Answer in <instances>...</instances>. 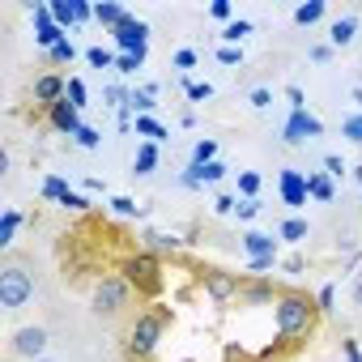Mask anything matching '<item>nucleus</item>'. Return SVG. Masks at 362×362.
I'll return each instance as SVG.
<instances>
[{"label": "nucleus", "mask_w": 362, "mask_h": 362, "mask_svg": "<svg viewBox=\"0 0 362 362\" xmlns=\"http://www.w3.org/2000/svg\"><path fill=\"white\" fill-rule=\"evenodd\" d=\"M273 320H277V332H281V341H303V337L315 328V320H320V307H315V298H311V294L286 290V294L273 303Z\"/></svg>", "instance_id": "nucleus-1"}, {"label": "nucleus", "mask_w": 362, "mask_h": 362, "mask_svg": "<svg viewBox=\"0 0 362 362\" xmlns=\"http://www.w3.org/2000/svg\"><path fill=\"white\" fill-rule=\"evenodd\" d=\"M166 324H170V311H166V307H145V311H136V320H132V328H128V337H124L128 358H132V362H149L153 349L162 345Z\"/></svg>", "instance_id": "nucleus-2"}, {"label": "nucleus", "mask_w": 362, "mask_h": 362, "mask_svg": "<svg viewBox=\"0 0 362 362\" xmlns=\"http://www.w3.org/2000/svg\"><path fill=\"white\" fill-rule=\"evenodd\" d=\"M132 298H136V290L128 286L124 273H103V277L90 286V311H94L98 320H115V315H124V311L132 307Z\"/></svg>", "instance_id": "nucleus-3"}, {"label": "nucleus", "mask_w": 362, "mask_h": 362, "mask_svg": "<svg viewBox=\"0 0 362 362\" xmlns=\"http://www.w3.org/2000/svg\"><path fill=\"white\" fill-rule=\"evenodd\" d=\"M35 298V273L22 260H5L0 264V307L5 311H22Z\"/></svg>", "instance_id": "nucleus-4"}, {"label": "nucleus", "mask_w": 362, "mask_h": 362, "mask_svg": "<svg viewBox=\"0 0 362 362\" xmlns=\"http://www.w3.org/2000/svg\"><path fill=\"white\" fill-rule=\"evenodd\" d=\"M119 273H124L128 286H132L136 294H145V298L162 290V260H158L153 252H145V247H141V252H128V256L119 260Z\"/></svg>", "instance_id": "nucleus-5"}, {"label": "nucleus", "mask_w": 362, "mask_h": 362, "mask_svg": "<svg viewBox=\"0 0 362 362\" xmlns=\"http://www.w3.org/2000/svg\"><path fill=\"white\" fill-rule=\"evenodd\" d=\"M47 345H52V332H47L43 324H22V328H13V337H9V354H13V358H26V362L47 358Z\"/></svg>", "instance_id": "nucleus-6"}, {"label": "nucleus", "mask_w": 362, "mask_h": 362, "mask_svg": "<svg viewBox=\"0 0 362 362\" xmlns=\"http://www.w3.org/2000/svg\"><path fill=\"white\" fill-rule=\"evenodd\" d=\"M205 294H209V303H218V307H226V303H235L239 298V290H243V277L239 273H226V269H205Z\"/></svg>", "instance_id": "nucleus-7"}, {"label": "nucleus", "mask_w": 362, "mask_h": 362, "mask_svg": "<svg viewBox=\"0 0 362 362\" xmlns=\"http://www.w3.org/2000/svg\"><path fill=\"white\" fill-rule=\"evenodd\" d=\"M315 136H324V124L311 111H290V119L281 124V141L286 145H303V141H315Z\"/></svg>", "instance_id": "nucleus-8"}, {"label": "nucleus", "mask_w": 362, "mask_h": 362, "mask_svg": "<svg viewBox=\"0 0 362 362\" xmlns=\"http://www.w3.org/2000/svg\"><path fill=\"white\" fill-rule=\"evenodd\" d=\"M277 192H281V201H286L290 209H303V205H307V175L294 170V166H286V170L277 175Z\"/></svg>", "instance_id": "nucleus-9"}, {"label": "nucleus", "mask_w": 362, "mask_h": 362, "mask_svg": "<svg viewBox=\"0 0 362 362\" xmlns=\"http://www.w3.org/2000/svg\"><path fill=\"white\" fill-rule=\"evenodd\" d=\"M115 35V43H119V52L124 56H136V52H145V43H149V26L141 22V18H128L119 30H111Z\"/></svg>", "instance_id": "nucleus-10"}, {"label": "nucleus", "mask_w": 362, "mask_h": 362, "mask_svg": "<svg viewBox=\"0 0 362 362\" xmlns=\"http://www.w3.org/2000/svg\"><path fill=\"white\" fill-rule=\"evenodd\" d=\"M35 22H39V35H35V43H39L43 52H52L60 39H69V30H60V22L52 18V5H39V9H35Z\"/></svg>", "instance_id": "nucleus-11"}, {"label": "nucleus", "mask_w": 362, "mask_h": 362, "mask_svg": "<svg viewBox=\"0 0 362 362\" xmlns=\"http://www.w3.org/2000/svg\"><path fill=\"white\" fill-rule=\"evenodd\" d=\"M64 94H69V77H60V73H43V77H35V103L56 107Z\"/></svg>", "instance_id": "nucleus-12"}, {"label": "nucleus", "mask_w": 362, "mask_h": 362, "mask_svg": "<svg viewBox=\"0 0 362 362\" xmlns=\"http://www.w3.org/2000/svg\"><path fill=\"white\" fill-rule=\"evenodd\" d=\"M47 119H52V128L64 132V136H77V132H81V111H77L69 98H60L56 107H47Z\"/></svg>", "instance_id": "nucleus-13"}, {"label": "nucleus", "mask_w": 362, "mask_h": 362, "mask_svg": "<svg viewBox=\"0 0 362 362\" xmlns=\"http://www.w3.org/2000/svg\"><path fill=\"white\" fill-rule=\"evenodd\" d=\"M358 26H362V22H358L354 13L337 18V22L328 26V47H332V52H345V47H349V43L358 39Z\"/></svg>", "instance_id": "nucleus-14"}, {"label": "nucleus", "mask_w": 362, "mask_h": 362, "mask_svg": "<svg viewBox=\"0 0 362 362\" xmlns=\"http://www.w3.org/2000/svg\"><path fill=\"white\" fill-rule=\"evenodd\" d=\"M239 298H243V303H252V307H264V303H277L281 294L273 290V281H269V277H252V281H243Z\"/></svg>", "instance_id": "nucleus-15"}, {"label": "nucleus", "mask_w": 362, "mask_h": 362, "mask_svg": "<svg viewBox=\"0 0 362 362\" xmlns=\"http://www.w3.org/2000/svg\"><path fill=\"white\" fill-rule=\"evenodd\" d=\"M243 252H247V260L277 256V239H273V235H264V230H247V235H243Z\"/></svg>", "instance_id": "nucleus-16"}, {"label": "nucleus", "mask_w": 362, "mask_h": 362, "mask_svg": "<svg viewBox=\"0 0 362 362\" xmlns=\"http://www.w3.org/2000/svg\"><path fill=\"white\" fill-rule=\"evenodd\" d=\"M128 18H132V13H128L124 5H115V0H103V5H94V22L107 26V30H119Z\"/></svg>", "instance_id": "nucleus-17"}, {"label": "nucleus", "mask_w": 362, "mask_h": 362, "mask_svg": "<svg viewBox=\"0 0 362 362\" xmlns=\"http://www.w3.org/2000/svg\"><path fill=\"white\" fill-rule=\"evenodd\" d=\"M307 197H311V201H320V205H328V201L337 197V188H332V175H324V170H311V175H307Z\"/></svg>", "instance_id": "nucleus-18"}, {"label": "nucleus", "mask_w": 362, "mask_h": 362, "mask_svg": "<svg viewBox=\"0 0 362 362\" xmlns=\"http://www.w3.org/2000/svg\"><path fill=\"white\" fill-rule=\"evenodd\" d=\"M141 239H145V252H153V256H166V252L184 247V239H179V235H158V230H145Z\"/></svg>", "instance_id": "nucleus-19"}, {"label": "nucleus", "mask_w": 362, "mask_h": 362, "mask_svg": "<svg viewBox=\"0 0 362 362\" xmlns=\"http://www.w3.org/2000/svg\"><path fill=\"white\" fill-rule=\"evenodd\" d=\"M153 166H158V145L153 141H141L136 145V158H132V175H153Z\"/></svg>", "instance_id": "nucleus-20"}, {"label": "nucleus", "mask_w": 362, "mask_h": 362, "mask_svg": "<svg viewBox=\"0 0 362 362\" xmlns=\"http://www.w3.org/2000/svg\"><path fill=\"white\" fill-rule=\"evenodd\" d=\"M324 13H328L324 0H307V5H298V9H294V26H315Z\"/></svg>", "instance_id": "nucleus-21"}, {"label": "nucleus", "mask_w": 362, "mask_h": 362, "mask_svg": "<svg viewBox=\"0 0 362 362\" xmlns=\"http://www.w3.org/2000/svg\"><path fill=\"white\" fill-rule=\"evenodd\" d=\"M18 226H22V214L18 209H5V218H0V247H13Z\"/></svg>", "instance_id": "nucleus-22"}, {"label": "nucleus", "mask_w": 362, "mask_h": 362, "mask_svg": "<svg viewBox=\"0 0 362 362\" xmlns=\"http://www.w3.org/2000/svg\"><path fill=\"white\" fill-rule=\"evenodd\" d=\"M158 103H153V86H141V90H132L128 94V111H136V115H149Z\"/></svg>", "instance_id": "nucleus-23"}, {"label": "nucleus", "mask_w": 362, "mask_h": 362, "mask_svg": "<svg viewBox=\"0 0 362 362\" xmlns=\"http://www.w3.org/2000/svg\"><path fill=\"white\" fill-rule=\"evenodd\" d=\"M307 230H311V226H307L303 218H286V222L277 226V239H286V243H303V239H307Z\"/></svg>", "instance_id": "nucleus-24"}, {"label": "nucleus", "mask_w": 362, "mask_h": 362, "mask_svg": "<svg viewBox=\"0 0 362 362\" xmlns=\"http://www.w3.org/2000/svg\"><path fill=\"white\" fill-rule=\"evenodd\" d=\"M209 162H218V141H197L192 145V166H209Z\"/></svg>", "instance_id": "nucleus-25"}, {"label": "nucleus", "mask_w": 362, "mask_h": 362, "mask_svg": "<svg viewBox=\"0 0 362 362\" xmlns=\"http://www.w3.org/2000/svg\"><path fill=\"white\" fill-rule=\"evenodd\" d=\"M52 18L60 22V30H73V26H77V13H73V0H52Z\"/></svg>", "instance_id": "nucleus-26"}, {"label": "nucleus", "mask_w": 362, "mask_h": 362, "mask_svg": "<svg viewBox=\"0 0 362 362\" xmlns=\"http://www.w3.org/2000/svg\"><path fill=\"white\" fill-rule=\"evenodd\" d=\"M136 132H141L145 141H153V145H158V141H166V128H162L158 119H149V115H136Z\"/></svg>", "instance_id": "nucleus-27"}, {"label": "nucleus", "mask_w": 362, "mask_h": 362, "mask_svg": "<svg viewBox=\"0 0 362 362\" xmlns=\"http://www.w3.org/2000/svg\"><path fill=\"white\" fill-rule=\"evenodd\" d=\"M239 192H243V201H260V175L256 170H239Z\"/></svg>", "instance_id": "nucleus-28"}, {"label": "nucleus", "mask_w": 362, "mask_h": 362, "mask_svg": "<svg viewBox=\"0 0 362 362\" xmlns=\"http://www.w3.org/2000/svg\"><path fill=\"white\" fill-rule=\"evenodd\" d=\"M252 35V22H243V18H235L230 26H222V43L230 47V43H239V39H247Z\"/></svg>", "instance_id": "nucleus-29"}, {"label": "nucleus", "mask_w": 362, "mask_h": 362, "mask_svg": "<svg viewBox=\"0 0 362 362\" xmlns=\"http://www.w3.org/2000/svg\"><path fill=\"white\" fill-rule=\"evenodd\" d=\"M47 60H52V64H73V60H77V47H73V39H60V43L47 52Z\"/></svg>", "instance_id": "nucleus-30"}, {"label": "nucleus", "mask_w": 362, "mask_h": 362, "mask_svg": "<svg viewBox=\"0 0 362 362\" xmlns=\"http://www.w3.org/2000/svg\"><path fill=\"white\" fill-rule=\"evenodd\" d=\"M201 175V184H222L226 179V162H209V166H192Z\"/></svg>", "instance_id": "nucleus-31"}, {"label": "nucleus", "mask_w": 362, "mask_h": 362, "mask_svg": "<svg viewBox=\"0 0 362 362\" xmlns=\"http://www.w3.org/2000/svg\"><path fill=\"white\" fill-rule=\"evenodd\" d=\"M111 214H115V218H136L141 205H136L132 197H111Z\"/></svg>", "instance_id": "nucleus-32"}, {"label": "nucleus", "mask_w": 362, "mask_h": 362, "mask_svg": "<svg viewBox=\"0 0 362 362\" xmlns=\"http://www.w3.org/2000/svg\"><path fill=\"white\" fill-rule=\"evenodd\" d=\"M341 132L354 141V145H362V111H354V115H345V124H341Z\"/></svg>", "instance_id": "nucleus-33"}, {"label": "nucleus", "mask_w": 362, "mask_h": 362, "mask_svg": "<svg viewBox=\"0 0 362 362\" xmlns=\"http://www.w3.org/2000/svg\"><path fill=\"white\" fill-rule=\"evenodd\" d=\"M64 192H69V184H64L60 175H47V179H43V197H47V201H60Z\"/></svg>", "instance_id": "nucleus-34"}, {"label": "nucleus", "mask_w": 362, "mask_h": 362, "mask_svg": "<svg viewBox=\"0 0 362 362\" xmlns=\"http://www.w3.org/2000/svg\"><path fill=\"white\" fill-rule=\"evenodd\" d=\"M64 98L81 111V107H86V81H81V77H69V94H64Z\"/></svg>", "instance_id": "nucleus-35"}, {"label": "nucleus", "mask_w": 362, "mask_h": 362, "mask_svg": "<svg viewBox=\"0 0 362 362\" xmlns=\"http://www.w3.org/2000/svg\"><path fill=\"white\" fill-rule=\"evenodd\" d=\"M86 60H90L94 69H111V64H115V56H111L107 47H90V52H86Z\"/></svg>", "instance_id": "nucleus-36"}, {"label": "nucleus", "mask_w": 362, "mask_h": 362, "mask_svg": "<svg viewBox=\"0 0 362 362\" xmlns=\"http://www.w3.org/2000/svg\"><path fill=\"white\" fill-rule=\"evenodd\" d=\"M141 64H145V52H136V56H124V52H119V56H115V69H119V73H136Z\"/></svg>", "instance_id": "nucleus-37"}, {"label": "nucleus", "mask_w": 362, "mask_h": 362, "mask_svg": "<svg viewBox=\"0 0 362 362\" xmlns=\"http://www.w3.org/2000/svg\"><path fill=\"white\" fill-rule=\"evenodd\" d=\"M73 141H77L81 149H98V141H103V136H98V128H90V124H81V132H77Z\"/></svg>", "instance_id": "nucleus-38"}, {"label": "nucleus", "mask_w": 362, "mask_h": 362, "mask_svg": "<svg viewBox=\"0 0 362 362\" xmlns=\"http://www.w3.org/2000/svg\"><path fill=\"white\" fill-rule=\"evenodd\" d=\"M60 205H64V209H73V214H86V209H90V201H86L81 192H73V188L60 197Z\"/></svg>", "instance_id": "nucleus-39"}, {"label": "nucleus", "mask_w": 362, "mask_h": 362, "mask_svg": "<svg viewBox=\"0 0 362 362\" xmlns=\"http://www.w3.org/2000/svg\"><path fill=\"white\" fill-rule=\"evenodd\" d=\"M247 103H252L256 111H264V107H273V90H264V86H256V90L247 94Z\"/></svg>", "instance_id": "nucleus-40"}, {"label": "nucleus", "mask_w": 362, "mask_h": 362, "mask_svg": "<svg viewBox=\"0 0 362 362\" xmlns=\"http://www.w3.org/2000/svg\"><path fill=\"white\" fill-rule=\"evenodd\" d=\"M230 13H235V9H230V0H214V5H209V18H218V22H226V26L235 22Z\"/></svg>", "instance_id": "nucleus-41"}, {"label": "nucleus", "mask_w": 362, "mask_h": 362, "mask_svg": "<svg viewBox=\"0 0 362 362\" xmlns=\"http://www.w3.org/2000/svg\"><path fill=\"white\" fill-rule=\"evenodd\" d=\"M332 303H337V286H320L315 307H320V311H332Z\"/></svg>", "instance_id": "nucleus-42"}, {"label": "nucleus", "mask_w": 362, "mask_h": 362, "mask_svg": "<svg viewBox=\"0 0 362 362\" xmlns=\"http://www.w3.org/2000/svg\"><path fill=\"white\" fill-rule=\"evenodd\" d=\"M345 170H349V166H345V162H341L337 153H328V158H324V175H332V179H341Z\"/></svg>", "instance_id": "nucleus-43"}, {"label": "nucleus", "mask_w": 362, "mask_h": 362, "mask_svg": "<svg viewBox=\"0 0 362 362\" xmlns=\"http://www.w3.org/2000/svg\"><path fill=\"white\" fill-rule=\"evenodd\" d=\"M260 209H264L260 201H239V209H235V214H239V222H252V218H256Z\"/></svg>", "instance_id": "nucleus-44"}, {"label": "nucleus", "mask_w": 362, "mask_h": 362, "mask_svg": "<svg viewBox=\"0 0 362 362\" xmlns=\"http://www.w3.org/2000/svg\"><path fill=\"white\" fill-rule=\"evenodd\" d=\"M247 269H252L256 277H264L269 269H277V256H260V260H247Z\"/></svg>", "instance_id": "nucleus-45"}, {"label": "nucleus", "mask_w": 362, "mask_h": 362, "mask_svg": "<svg viewBox=\"0 0 362 362\" xmlns=\"http://www.w3.org/2000/svg\"><path fill=\"white\" fill-rule=\"evenodd\" d=\"M175 69H197V52H175Z\"/></svg>", "instance_id": "nucleus-46"}, {"label": "nucleus", "mask_w": 362, "mask_h": 362, "mask_svg": "<svg viewBox=\"0 0 362 362\" xmlns=\"http://www.w3.org/2000/svg\"><path fill=\"white\" fill-rule=\"evenodd\" d=\"M73 13H77V26L81 22H94V9L86 5V0H73Z\"/></svg>", "instance_id": "nucleus-47"}, {"label": "nucleus", "mask_w": 362, "mask_h": 362, "mask_svg": "<svg viewBox=\"0 0 362 362\" xmlns=\"http://www.w3.org/2000/svg\"><path fill=\"white\" fill-rule=\"evenodd\" d=\"M311 60H315V64H328V60H332V47H328V43H315V47H311Z\"/></svg>", "instance_id": "nucleus-48"}, {"label": "nucleus", "mask_w": 362, "mask_h": 362, "mask_svg": "<svg viewBox=\"0 0 362 362\" xmlns=\"http://www.w3.org/2000/svg\"><path fill=\"white\" fill-rule=\"evenodd\" d=\"M209 94H214L209 86H201V81H188V98H192V103H201V98H209Z\"/></svg>", "instance_id": "nucleus-49"}, {"label": "nucleus", "mask_w": 362, "mask_h": 362, "mask_svg": "<svg viewBox=\"0 0 362 362\" xmlns=\"http://www.w3.org/2000/svg\"><path fill=\"white\" fill-rule=\"evenodd\" d=\"M286 98H290V111H307V103H303V90H298V86H290V90H286Z\"/></svg>", "instance_id": "nucleus-50"}, {"label": "nucleus", "mask_w": 362, "mask_h": 362, "mask_svg": "<svg viewBox=\"0 0 362 362\" xmlns=\"http://www.w3.org/2000/svg\"><path fill=\"white\" fill-rule=\"evenodd\" d=\"M235 209H239L235 197H218V201H214V214H235Z\"/></svg>", "instance_id": "nucleus-51"}, {"label": "nucleus", "mask_w": 362, "mask_h": 362, "mask_svg": "<svg viewBox=\"0 0 362 362\" xmlns=\"http://www.w3.org/2000/svg\"><path fill=\"white\" fill-rule=\"evenodd\" d=\"M341 354H345V362H362V349H358V341H341Z\"/></svg>", "instance_id": "nucleus-52"}, {"label": "nucleus", "mask_w": 362, "mask_h": 362, "mask_svg": "<svg viewBox=\"0 0 362 362\" xmlns=\"http://www.w3.org/2000/svg\"><path fill=\"white\" fill-rule=\"evenodd\" d=\"M218 60H222V64H239V52H235V47H222Z\"/></svg>", "instance_id": "nucleus-53"}, {"label": "nucleus", "mask_w": 362, "mask_h": 362, "mask_svg": "<svg viewBox=\"0 0 362 362\" xmlns=\"http://www.w3.org/2000/svg\"><path fill=\"white\" fill-rule=\"evenodd\" d=\"M286 273H303V256H290L286 260Z\"/></svg>", "instance_id": "nucleus-54"}, {"label": "nucleus", "mask_w": 362, "mask_h": 362, "mask_svg": "<svg viewBox=\"0 0 362 362\" xmlns=\"http://www.w3.org/2000/svg\"><path fill=\"white\" fill-rule=\"evenodd\" d=\"M349 98H354V107L362 111V86H354V94H349Z\"/></svg>", "instance_id": "nucleus-55"}, {"label": "nucleus", "mask_w": 362, "mask_h": 362, "mask_svg": "<svg viewBox=\"0 0 362 362\" xmlns=\"http://www.w3.org/2000/svg\"><path fill=\"white\" fill-rule=\"evenodd\" d=\"M354 307H362V281L354 286Z\"/></svg>", "instance_id": "nucleus-56"}, {"label": "nucleus", "mask_w": 362, "mask_h": 362, "mask_svg": "<svg viewBox=\"0 0 362 362\" xmlns=\"http://www.w3.org/2000/svg\"><path fill=\"white\" fill-rule=\"evenodd\" d=\"M354 179H358V184H362V166H354Z\"/></svg>", "instance_id": "nucleus-57"}, {"label": "nucleus", "mask_w": 362, "mask_h": 362, "mask_svg": "<svg viewBox=\"0 0 362 362\" xmlns=\"http://www.w3.org/2000/svg\"><path fill=\"white\" fill-rule=\"evenodd\" d=\"M39 362H60V358H39Z\"/></svg>", "instance_id": "nucleus-58"}]
</instances>
